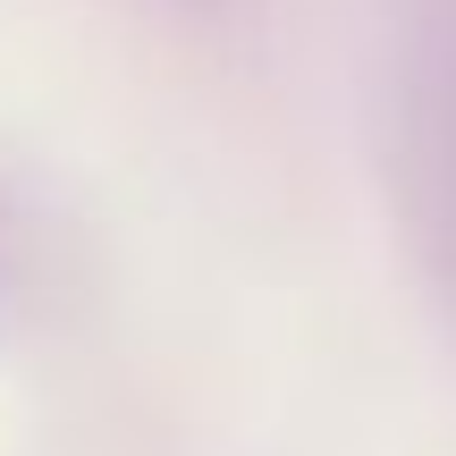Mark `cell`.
Listing matches in <instances>:
<instances>
[{
	"instance_id": "1",
	"label": "cell",
	"mask_w": 456,
	"mask_h": 456,
	"mask_svg": "<svg viewBox=\"0 0 456 456\" xmlns=\"http://www.w3.org/2000/svg\"><path fill=\"white\" fill-rule=\"evenodd\" d=\"M423 245L456 305V85L431 102V127H423Z\"/></svg>"
}]
</instances>
